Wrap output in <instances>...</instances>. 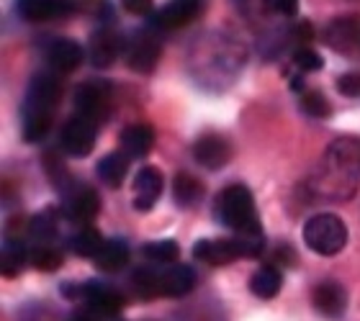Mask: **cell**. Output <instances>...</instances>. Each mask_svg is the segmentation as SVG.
Returning <instances> with one entry per match:
<instances>
[{"label":"cell","instance_id":"6da1fadb","mask_svg":"<svg viewBox=\"0 0 360 321\" xmlns=\"http://www.w3.org/2000/svg\"><path fill=\"white\" fill-rule=\"evenodd\" d=\"M219 221L237 234H263L260 218H257L255 198L245 185H229L217 198Z\"/></svg>","mask_w":360,"mask_h":321},{"label":"cell","instance_id":"7a4b0ae2","mask_svg":"<svg viewBox=\"0 0 360 321\" xmlns=\"http://www.w3.org/2000/svg\"><path fill=\"white\" fill-rule=\"evenodd\" d=\"M304 242L311 252L332 257L345 249L347 244V226L335 214H316L304 224Z\"/></svg>","mask_w":360,"mask_h":321},{"label":"cell","instance_id":"3957f363","mask_svg":"<svg viewBox=\"0 0 360 321\" xmlns=\"http://www.w3.org/2000/svg\"><path fill=\"white\" fill-rule=\"evenodd\" d=\"M75 105L80 116H85L98 126L108 119V111H111V88L103 80L83 82L75 93Z\"/></svg>","mask_w":360,"mask_h":321},{"label":"cell","instance_id":"277c9868","mask_svg":"<svg viewBox=\"0 0 360 321\" xmlns=\"http://www.w3.org/2000/svg\"><path fill=\"white\" fill-rule=\"evenodd\" d=\"M62 98V82L52 72H39L29 85L26 100H23V116L29 113H52L54 105Z\"/></svg>","mask_w":360,"mask_h":321},{"label":"cell","instance_id":"5b68a950","mask_svg":"<svg viewBox=\"0 0 360 321\" xmlns=\"http://www.w3.org/2000/svg\"><path fill=\"white\" fill-rule=\"evenodd\" d=\"M80 299L85 301V306L90 311H96L101 319H113V316L121 314L124 308V296H121L113 285L108 283H98V280H90V283L80 285Z\"/></svg>","mask_w":360,"mask_h":321},{"label":"cell","instance_id":"8992f818","mask_svg":"<svg viewBox=\"0 0 360 321\" xmlns=\"http://www.w3.org/2000/svg\"><path fill=\"white\" fill-rule=\"evenodd\" d=\"M327 167L332 178H360V142L358 139H338L327 152Z\"/></svg>","mask_w":360,"mask_h":321},{"label":"cell","instance_id":"52a82bcc","mask_svg":"<svg viewBox=\"0 0 360 321\" xmlns=\"http://www.w3.org/2000/svg\"><path fill=\"white\" fill-rule=\"evenodd\" d=\"M62 150L70 157H88L93 147H96V124L88 121L85 116L70 119L62 129Z\"/></svg>","mask_w":360,"mask_h":321},{"label":"cell","instance_id":"ba28073f","mask_svg":"<svg viewBox=\"0 0 360 321\" xmlns=\"http://www.w3.org/2000/svg\"><path fill=\"white\" fill-rule=\"evenodd\" d=\"M201 13V0H170L162 11L150 13V26L160 31L183 29Z\"/></svg>","mask_w":360,"mask_h":321},{"label":"cell","instance_id":"9c48e42d","mask_svg":"<svg viewBox=\"0 0 360 321\" xmlns=\"http://www.w3.org/2000/svg\"><path fill=\"white\" fill-rule=\"evenodd\" d=\"M193 257L201 260L203 265L221 268V265H229V262L245 257V252H242V244L237 237H232V240H201L195 242Z\"/></svg>","mask_w":360,"mask_h":321},{"label":"cell","instance_id":"30bf717a","mask_svg":"<svg viewBox=\"0 0 360 321\" xmlns=\"http://www.w3.org/2000/svg\"><path fill=\"white\" fill-rule=\"evenodd\" d=\"M65 216L72 224H90L101 211V198L93 188H72L65 195Z\"/></svg>","mask_w":360,"mask_h":321},{"label":"cell","instance_id":"8fae6325","mask_svg":"<svg viewBox=\"0 0 360 321\" xmlns=\"http://www.w3.org/2000/svg\"><path fill=\"white\" fill-rule=\"evenodd\" d=\"M121 52H124V39L113 29H98L90 37L88 60L93 67H111L113 62L119 60Z\"/></svg>","mask_w":360,"mask_h":321},{"label":"cell","instance_id":"7c38bea8","mask_svg":"<svg viewBox=\"0 0 360 321\" xmlns=\"http://www.w3.org/2000/svg\"><path fill=\"white\" fill-rule=\"evenodd\" d=\"M193 157L206 170H221L232 159V147L221 134H203L193 144Z\"/></svg>","mask_w":360,"mask_h":321},{"label":"cell","instance_id":"4fadbf2b","mask_svg":"<svg viewBox=\"0 0 360 321\" xmlns=\"http://www.w3.org/2000/svg\"><path fill=\"white\" fill-rule=\"evenodd\" d=\"M44 57L49 62V67L68 75V72H75L80 65H83V46L72 41V39H52L44 49Z\"/></svg>","mask_w":360,"mask_h":321},{"label":"cell","instance_id":"5bb4252c","mask_svg":"<svg viewBox=\"0 0 360 321\" xmlns=\"http://www.w3.org/2000/svg\"><path fill=\"white\" fill-rule=\"evenodd\" d=\"M127 62L134 72H142V75L152 72L160 62V41L152 37V34H139V37L129 44Z\"/></svg>","mask_w":360,"mask_h":321},{"label":"cell","instance_id":"9a60e30c","mask_svg":"<svg viewBox=\"0 0 360 321\" xmlns=\"http://www.w3.org/2000/svg\"><path fill=\"white\" fill-rule=\"evenodd\" d=\"M311 303L327 319H342L347 311V293L340 283H319L311 293Z\"/></svg>","mask_w":360,"mask_h":321},{"label":"cell","instance_id":"2e32d148","mask_svg":"<svg viewBox=\"0 0 360 321\" xmlns=\"http://www.w3.org/2000/svg\"><path fill=\"white\" fill-rule=\"evenodd\" d=\"M15 11L23 21L29 23H41V21H54L62 15L70 13L68 0H15Z\"/></svg>","mask_w":360,"mask_h":321},{"label":"cell","instance_id":"e0dca14e","mask_svg":"<svg viewBox=\"0 0 360 321\" xmlns=\"http://www.w3.org/2000/svg\"><path fill=\"white\" fill-rule=\"evenodd\" d=\"M327 44L340 54L360 52V21L358 18H338L327 29Z\"/></svg>","mask_w":360,"mask_h":321},{"label":"cell","instance_id":"ac0fdd59","mask_svg":"<svg viewBox=\"0 0 360 321\" xmlns=\"http://www.w3.org/2000/svg\"><path fill=\"white\" fill-rule=\"evenodd\" d=\"M162 195V172L155 167H142L134 180V209L150 211Z\"/></svg>","mask_w":360,"mask_h":321},{"label":"cell","instance_id":"d6986e66","mask_svg":"<svg viewBox=\"0 0 360 321\" xmlns=\"http://www.w3.org/2000/svg\"><path fill=\"white\" fill-rule=\"evenodd\" d=\"M195 285V273L188 265H173L160 273V296L167 299H180L188 296Z\"/></svg>","mask_w":360,"mask_h":321},{"label":"cell","instance_id":"ffe728a7","mask_svg":"<svg viewBox=\"0 0 360 321\" xmlns=\"http://www.w3.org/2000/svg\"><path fill=\"white\" fill-rule=\"evenodd\" d=\"M155 144V131L147 124H131L121 131V150L127 152L129 157H147Z\"/></svg>","mask_w":360,"mask_h":321},{"label":"cell","instance_id":"44dd1931","mask_svg":"<svg viewBox=\"0 0 360 321\" xmlns=\"http://www.w3.org/2000/svg\"><path fill=\"white\" fill-rule=\"evenodd\" d=\"M96 265L105 273H116V270H124L129 265V244L124 240H108L103 242L101 252L93 257Z\"/></svg>","mask_w":360,"mask_h":321},{"label":"cell","instance_id":"7402d4cb","mask_svg":"<svg viewBox=\"0 0 360 321\" xmlns=\"http://www.w3.org/2000/svg\"><path fill=\"white\" fill-rule=\"evenodd\" d=\"M129 172V155L127 152H111L98 162V178L108 188H119Z\"/></svg>","mask_w":360,"mask_h":321},{"label":"cell","instance_id":"603a6c76","mask_svg":"<svg viewBox=\"0 0 360 321\" xmlns=\"http://www.w3.org/2000/svg\"><path fill=\"white\" fill-rule=\"evenodd\" d=\"M281 283H283V277H281V270L273 268V265H265L255 273V275L250 277V291L255 293L257 299H276L278 291H281Z\"/></svg>","mask_w":360,"mask_h":321},{"label":"cell","instance_id":"cb8c5ba5","mask_svg":"<svg viewBox=\"0 0 360 321\" xmlns=\"http://www.w3.org/2000/svg\"><path fill=\"white\" fill-rule=\"evenodd\" d=\"M173 195H175V203H178V206L191 209V206H195V203L203 198V185L193 178V175L180 172V175H175Z\"/></svg>","mask_w":360,"mask_h":321},{"label":"cell","instance_id":"d4e9b609","mask_svg":"<svg viewBox=\"0 0 360 321\" xmlns=\"http://www.w3.org/2000/svg\"><path fill=\"white\" fill-rule=\"evenodd\" d=\"M29 262V252L23 242L18 240H6L3 244V257H0V265H3V275L6 277H15L23 270V265Z\"/></svg>","mask_w":360,"mask_h":321},{"label":"cell","instance_id":"484cf974","mask_svg":"<svg viewBox=\"0 0 360 321\" xmlns=\"http://www.w3.org/2000/svg\"><path fill=\"white\" fill-rule=\"evenodd\" d=\"M29 262L41 273H52L62 265V252L52 242H34L29 252Z\"/></svg>","mask_w":360,"mask_h":321},{"label":"cell","instance_id":"4316f807","mask_svg":"<svg viewBox=\"0 0 360 321\" xmlns=\"http://www.w3.org/2000/svg\"><path fill=\"white\" fill-rule=\"evenodd\" d=\"M70 247H72V252L77 257H96L101 252V247H103V237L93 226H83L80 232L70 237Z\"/></svg>","mask_w":360,"mask_h":321},{"label":"cell","instance_id":"83f0119b","mask_svg":"<svg viewBox=\"0 0 360 321\" xmlns=\"http://www.w3.org/2000/svg\"><path fill=\"white\" fill-rule=\"evenodd\" d=\"M52 129V113H29L23 116V139L26 142H41Z\"/></svg>","mask_w":360,"mask_h":321},{"label":"cell","instance_id":"f1b7e54d","mask_svg":"<svg viewBox=\"0 0 360 321\" xmlns=\"http://www.w3.org/2000/svg\"><path fill=\"white\" fill-rule=\"evenodd\" d=\"M180 247L173 240H160V242H150L144 244V257L152 262H160V265H170V262L178 260Z\"/></svg>","mask_w":360,"mask_h":321},{"label":"cell","instance_id":"f546056e","mask_svg":"<svg viewBox=\"0 0 360 321\" xmlns=\"http://www.w3.org/2000/svg\"><path fill=\"white\" fill-rule=\"evenodd\" d=\"M131 283H134V291L142 296V299H155L160 296V273L152 268L136 270L131 275Z\"/></svg>","mask_w":360,"mask_h":321},{"label":"cell","instance_id":"4dcf8cb0","mask_svg":"<svg viewBox=\"0 0 360 321\" xmlns=\"http://www.w3.org/2000/svg\"><path fill=\"white\" fill-rule=\"evenodd\" d=\"M301 111L311 116V119H324V116H330V100L324 98V93L319 90H307L304 96H301Z\"/></svg>","mask_w":360,"mask_h":321},{"label":"cell","instance_id":"1f68e13d","mask_svg":"<svg viewBox=\"0 0 360 321\" xmlns=\"http://www.w3.org/2000/svg\"><path fill=\"white\" fill-rule=\"evenodd\" d=\"M54 234H57L54 211H44V214H39V216L31 221V237H34V242H52Z\"/></svg>","mask_w":360,"mask_h":321},{"label":"cell","instance_id":"d6a6232c","mask_svg":"<svg viewBox=\"0 0 360 321\" xmlns=\"http://www.w3.org/2000/svg\"><path fill=\"white\" fill-rule=\"evenodd\" d=\"M293 65L299 72H319L324 67V60L311 49V46H299L293 52Z\"/></svg>","mask_w":360,"mask_h":321},{"label":"cell","instance_id":"836d02e7","mask_svg":"<svg viewBox=\"0 0 360 321\" xmlns=\"http://www.w3.org/2000/svg\"><path fill=\"white\" fill-rule=\"evenodd\" d=\"M338 90L347 98H360V72H345L338 80Z\"/></svg>","mask_w":360,"mask_h":321},{"label":"cell","instance_id":"e575fe53","mask_svg":"<svg viewBox=\"0 0 360 321\" xmlns=\"http://www.w3.org/2000/svg\"><path fill=\"white\" fill-rule=\"evenodd\" d=\"M314 39V26L309 21H296L291 29V41H299L301 46H309V41Z\"/></svg>","mask_w":360,"mask_h":321},{"label":"cell","instance_id":"d590c367","mask_svg":"<svg viewBox=\"0 0 360 321\" xmlns=\"http://www.w3.org/2000/svg\"><path fill=\"white\" fill-rule=\"evenodd\" d=\"M268 8L276 15H283V18H293L299 13V0H268Z\"/></svg>","mask_w":360,"mask_h":321},{"label":"cell","instance_id":"8d00e7d4","mask_svg":"<svg viewBox=\"0 0 360 321\" xmlns=\"http://www.w3.org/2000/svg\"><path fill=\"white\" fill-rule=\"evenodd\" d=\"M121 6L127 8L129 13L134 15H147L152 11V0H121Z\"/></svg>","mask_w":360,"mask_h":321},{"label":"cell","instance_id":"74e56055","mask_svg":"<svg viewBox=\"0 0 360 321\" xmlns=\"http://www.w3.org/2000/svg\"><path fill=\"white\" fill-rule=\"evenodd\" d=\"M70 321H103V319H101L96 311H90V308L85 306V308H80V311H75V314L70 316Z\"/></svg>","mask_w":360,"mask_h":321}]
</instances>
